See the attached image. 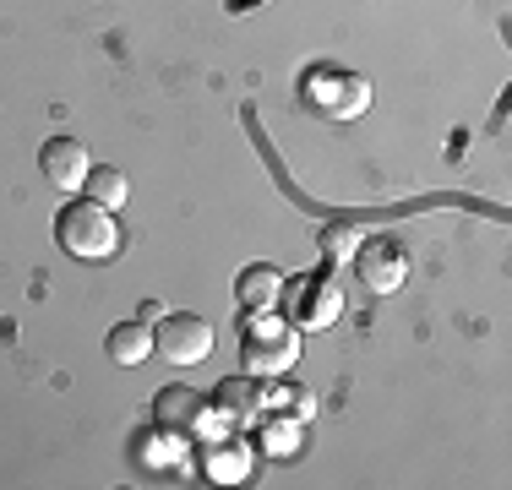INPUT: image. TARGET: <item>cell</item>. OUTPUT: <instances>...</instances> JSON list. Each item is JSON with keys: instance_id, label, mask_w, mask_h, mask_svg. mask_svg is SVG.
<instances>
[{"instance_id": "obj_1", "label": "cell", "mask_w": 512, "mask_h": 490, "mask_svg": "<svg viewBox=\"0 0 512 490\" xmlns=\"http://www.w3.org/2000/svg\"><path fill=\"white\" fill-rule=\"evenodd\" d=\"M300 354V327L278 311H246L240 322V365L246 376H278Z\"/></svg>"}, {"instance_id": "obj_2", "label": "cell", "mask_w": 512, "mask_h": 490, "mask_svg": "<svg viewBox=\"0 0 512 490\" xmlns=\"http://www.w3.org/2000/svg\"><path fill=\"white\" fill-rule=\"evenodd\" d=\"M55 240L66 256H77V262H109V256L120 251V229L115 218H109V207H99L93 196H77V202H66L55 213Z\"/></svg>"}, {"instance_id": "obj_3", "label": "cell", "mask_w": 512, "mask_h": 490, "mask_svg": "<svg viewBox=\"0 0 512 490\" xmlns=\"http://www.w3.org/2000/svg\"><path fill=\"white\" fill-rule=\"evenodd\" d=\"M153 414H158V425L175 431V436H202V441L229 436L224 414H218L213 403H207V392H197V387H164L153 403Z\"/></svg>"}, {"instance_id": "obj_4", "label": "cell", "mask_w": 512, "mask_h": 490, "mask_svg": "<svg viewBox=\"0 0 512 490\" xmlns=\"http://www.w3.org/2000/svg\"><path fill=\"white\" fill-rule=\"evenodd\" d=\"M207 349H213V322H207V316H191V311L158 316L153 354H164L169 365H202Z\"/></svg>"}, {"instance_id": "obj_5", "label": "cell", "mask_w": 512, "mask_h": 490, "mask_svg": "<svg viewBox=\"0 0 512 490\" xmlns=\"http://www.w3.org/2000/svg\"><path fill=\"white\" fill-rule=\"evenodd\" d=\"M360 273V284L371 294H393L409 278V251L398 240H360V251L349 256Z\"/></svg>"}, {"instance_id": "obj_6", "label": "cell", "mask_w": 512, "mask_h": 490, "mask_svg": "<svg viewBox=\"0 0 512 490\" xmlns=\"http://www.w3.org/2000/svg\"><path fill=\"white\" fill-rule=\"evenodd\" d=\"M338 311H344V289H338L327 273H306L295 284V305H289V322H295V327L322 333V327L338 322Z\"/></svg>"}, {"instance_id": "obj_7", "label": "cell", "mask_w": 512, "mask_h": 490, "mask_svg": "<svg viewBox=\"0 0 512 490\" xmlns=\"http://www.w3.org/2000/svg\"><path fill=\"white\" fill-rule=\"evenodd\" d=\"M39 169H44V180L60 191H82V180H88V169H93V158H88V142H77V137H50L39 147Z\"/></svg>"}, {"instance_id": "obj_8", "label": "cell", "mask_w": 512, "mask_h": 490, "mask_svg": "<svg viewBox=\"0 0 512 490\" xmlns=\"http://www.w3.org/2000/svg\"><path fill=\"white\" fill-rule=\"evenodd\" d=\"M207 403L224 414V425H262V376H229Z\"/></svg>"}, {"instance_id": "obj_9", "label": "cell", "mask_w": 512, "mask_h": 490, "mask_svg": "<svg viewBox=\"0 0 512 490\" xmlns=\"http://www.w3.org/2000/svg\"><path fill=\"white\" fill-rule=\"evenodd\" d=\"M235 300H240V311H278V300H284V273H278L273 262H251L246 273L235 278Z\"/></svg>"}, {"instance_id": "obj_10", "label": "cell", "mask_w": 512, "mask_h": 490, "mask_svg": "<svg viewBox=\"0 0 512 490\" xmlns=\"http://www.w3.org/2000/svg\"><path fill=\"white\" fill-rule=\"evenodd\" d=\"M311 98L327 109V115L344 120V115H360V109L371 104V82L355 77V71H349V77H322V82L311 88Z\"/></svg>"}, {"instance_id": "obj_11", "label": "cell", "mask_w": 512, "mask_h": 490, "mask_svg": "<svg viewBox=\"0 0 512 490\" xmlns=\"http://www.w3.org/2000/svg\"><path fill=\"white\" fill-rule=\"evenodd\" d=\"M202 469H207V480L235 485V480H246V474H251V447H246V441H235V436H218V441H207Z\"/></svg>"}, {"instance_id": "obj_12", "label": "cell", "mask_w": 512, "mask_h": 490, "mask_svg": "<svg viewBox=\"0 0 512 490\" xmlns=\"http://www.w3.org/2000/svg\"><path fill=\"white\" fill-rule=\"evenodd\" d=\"M153 354V327L142 322H120V327H109V360L115 365H142Z\"/></svg>"}, {"instance_id": "obj_13", "label": "cell", "mask_w": 512, "mask_h": 490, "mask_svg": "<svg viewBox=\"0 0 512 490\" xmlns=\"http://www.w3.org/2000/svg\"><path fill=\"white\" fill-rule=\"evenodd\" d=\"M82 196H93L99 207H109V213H115V207L131 196V186H126V175H120L115 164H93L88 180H82Z\"/></svg>"}, {"instance_id": "obj_14", "label": "cell", "mask_w": 512, "mask_h": 490, "mask_svg": "<svg viewBox=\"0 0 512 490\" xmlns=\"http://www.w3.org/2000/svg\"><path fill=\"white\" fill-rule=\"evenodd\" d=\"M360 224H349V218H333V224H322V235H316V251L327 256V262H349V256L360 251Z\"/></svg>"}, {"instance_id": "obj_15", "label": "cell", "mask_w": 512, "mask_h": 490, "mask_svg": "<svg viewBox=\"0 0 512 490\" xmlns=\"http://www.w3.org/2000/svg\"><path fill=\"white\" fill-rule=\"evenodd\" d=\"M262 436H267V452H273V458H289V452L300 447V420H295V414H289V420L278 414V420L262 425Z\"/></svg>"}, {"instance_id": "obj_16", "label": "cell", "mask_w": 512, "mask_h": 490, "mask_svg": "<svg viewBox=\"0 0 512 490\" xmlns=\"http://www.w3.org/2000/svg\"><path fill=\"white\" fill-rule=\"evenodd\" d=\"M273 403H289V414H295V420H311L316 414V398L306 387H273Z\"/></svg>"}]
</instances>
